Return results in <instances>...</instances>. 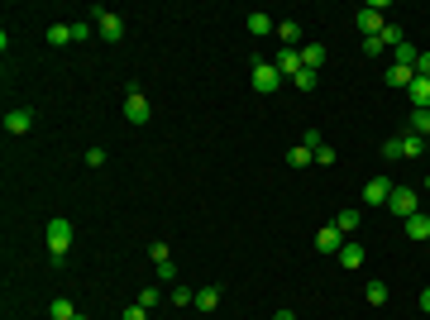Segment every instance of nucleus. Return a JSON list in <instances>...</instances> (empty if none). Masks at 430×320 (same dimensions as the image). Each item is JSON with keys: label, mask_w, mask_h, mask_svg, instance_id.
I'll return each mask as SVG.
<instances>
[{"label": "nucleus", "mask_w": 430, "mask_h": 320, "mask_svg": "<svg viewBox=\"0 0 430 320\" xmlns=\"http://www.w3.org/2000/svg\"><path fill=\"white\" fill-rule=\"evenodd\" d=\"M383 10H387V0H373V5H363L354 19H359V29H363V38H373V34H383Z\"/></svg>", "instance_id": "4"}, {"label": "nucleus", "mask_w": 430, "mask_h": 320, "mask_svg": "<svg viewBox=\"0 0 430 320\" xmlns=\"http://www.w3.org/2000/svg\"><path fill=\"white\" fill-rule=\"evenodd\" d=\"M383 158L397 163V158H402V139H387V144H383Z\"/></svg>", "instance_id": "29"}, {"label": "nucleus", "mask_w": 430, "mask_h": 320, "mask_svg": "<svg viewBox=\"0 0 430 320\" xmlns=\"http://www.w3.org/2000/svg\"><path fill=\"white\" fill-rule=\"evenodd\" d=\"M139 306H144V311H148V306H158V292H153V287H144V292H139Z\"/></svg>", "instance_id": "33"}, {"label": "nucleus", "mask_w": 430, "mask_h": 320, "mask_svg": "<svg viewBox=\"0 0 430 320\" xmlns=\"http://www.w3.org/2000/svg\"><path fill=\"white\" fill-rule=\"evenodd\" d=\"M302 67H306V72H321L325 67V48L321 43H302Z\"/></svg>", "instance_id": "12"}, {"label": "nucleus", "mask_w": 430, "mask_h": 320, "mask_svg": "<svg viewBox=\"0 0 430 320\" xmlns=\"http://www.w3.org/2000/svg\"><path fill=\"white\" fill-rule=\"evenodd\" d=\"M249 34H258V38H263V34H273V14L253 10V14H249Z\"/></svg>", "instance_id": "19"}, {"label": "nucleus", "mask_w": 430, "mask_h": 320, "mask_svg": "<svg viewBox=\"0 0 430 320\" xmlns=\"http://www.w3.org/2000/svg\"><path fill=\"white\" fill-rule=\"evenodd\" d=\"M316 163H321V168H330V163H335V148H330V144H321V148H316Z\"/></svg>", "instance_id": "31"}, {"label": "nucleus", "mask_w": 430, "mask_h": 320, "mask_svg": "<svg viewBox=\"0 0 430 320\" xmlns=\"http://www.w3.org/2000/svg\"><path fill=\"white\" fill-rule=\"evenodd\" d=\"M416 77H426V82H430V53H421V58H416Z\"/></svg>", "instance_id": "34"}, {"label": "nucleus", "mask_w": 430, "mask_h": 320, "mask_svg": "<svg viewBox=\"0 0 430 320\" xmlns=\"http://www.w3.org/2000/svg\"><path fill=\"white\" fill-rule=\"evenodd\" d=\"M172 277H177V268H172V258H168V263H158V282H172Z\"/></svg>", "instance_id": "32"}, {"label": "nucleus", "mask_w": 430, "mask_h": 320, "mask_svg": "<svg viewBox=\"0 0 430 320\" xmlns=\"http://www.w3.org/2000/svg\"><path fill=\"white\" fill-rule=\"evenodd\" d=\"M426 153V139L421 134H402V158H421Z\"/></svg>", "instance_id": "20"}, {"label": "nucleus", "mask_w": 430, "mask_h": 320, "mask_svg": "<svg viewBox=\"0 0 430 320\" xmlns=\"http://www.w3.org/2000/svg\"><path fill=\"white\" fill-rule=\"evenodd\" d=\"M48 43H53V48L72 43V24H48Z\"/></svg>", "instance_id": "22"}, {"label": "nucleus", "mask_w": 430, "mask_h": 320, "mask_svg": "<svg viewBox=\"0 0 430 320\" xmlns=\"http://www.w3.org/2000/svg\"><path fill=\"white\" fill-rule=\"evenodd\" d=\"M411 134H421L430 144V110H416V115H411Z\"/></svg>", "instance_id": "26"}, {"label": "nucleus", "mask_w": 430, "mask_h": 320, "mask_svg": "<svg viewBox=\"0 0 430 320\" xmlns=\"http://www.w3.org/2000/svg\"><path fill=\"white\" fill-rule=\"evenodd\" d=\"M273 320H297V316H292V311H278V316H273Z\"/></svg>", "instance_id": "37"}, {"label": "nucleus", "mask_w": 430, "mask_h": 320, "mask_svg": "<svg viewBox=\"0 0 430 320\" xmlns=\"http://www.w3.org/2000/svg\"><path fill=\"white\" fill-rule=\"evenodd\" d=\"M273 67H278V72H282V77H297V72H302V48H282V53H278V62H273Z\"/></svg>", "instance_id": "8"}, {"label": "nucleus", "mask_w": 430, "mask_h": 320, "mask_svg": "<svg viewBox=\"0 0 430 320\" xmlns=\"http://www.w3.org/2000/svg\"><path fill=\"white\" fill-rule=\"evenodd\" d=\"M316 249H321V253H339V249H344V234H339L335 225H325L321 234H316Z\"/></svg>", "instance_id": "10"}, {"label": "nucleus", "mask_w": 430, "mask_h": 320, "mask_svg": "<svg viewBox=\"0 0 430 320\" xmlns=\"http://www.w3.org/2000/svg\"><path fill=\"white\" fill-rule=\"evenodd\" d=\"M91 19H96L101 38H110V43H120V38H124V19H120V14H110L106 5H91Z\"/></svg>", "instance_id": "3"}, {"label": "nucleus", "mask_w": 430, "mask_h": 320, "mask_svg": "<svg viewBox=\"0 0 430 320\" xmlns=\"http://www.w3.org/2000/svg\"><path fill=\"white\" fill-rule=\"evenodd\" d=\"M368 301L383 306V301H387V282H368Z\"/></svg>", "instance_id": "27"}, {"label": "nucleus", "mask_w": 430, "mask_h": 320, "mask_svg": "<svg viewBox=\"0 0 430 320\" xmlns=\"http://www.w3.org/2000/svg\"><path fill=\"white\" fill-rule=\"evenodd\" d=\"M67 244H72V220L53 215V220H48V253H53V263L67 258Z\"/></svg>", "instance_id": "1"}, {"label": "nucleus", "mask_w": 430, "mask_h": 320, "mask_svg": "<svg viewBox=\"0 0 430 320\" xmlns=\"http://www.w3.org/2000/svg\"><path fill=\"white\" fill-rule=\"evenodd\" d=\"M407 91H411V106H416V110H430V82H426V77H416Z\"/></svg>", "instance_id": "16"}, {"label": "nucleus", "mask_w": 430, "mask_h": 320, "mask_svg": "<svg viewBox=\"0 0 430 320\" xmlns=\"http://www.w3.org/2000/svg\"><path fill=\"white\" fill-rule=\"evenodd\" d=\"M411 82H416V67H402V62L387 67V87H392V91H407Z\"/></svg>", "instance_id": "9"}, {"label": "nucleus", "mask_w": 430, "mask_h": 320, "mask_svg": "<svg viewBox=\"0 0 430 320\" xmlns=\"http://www.w3.org/2000/svg\"><path fill=\"white\" fill-rule=\"evenodd\" d=\"M124 320H148V311H144V306H139V301H134V306H129V311H124Z\"/></svg>", "instance_id": "35"}, {"label": "nucleus", "mask_w": 430, "mask_h": 320, "mask_svg": "<svg viewBox=\"0 0 430 320\" xmlns=\"http://www.w3.org/2000/svg\"><path fill=\"white\" fill-rule=\"evenodd\" d=\"M287 163H292V168H311V163H316V153H311L306 144H297V148L287 153Z\"/></svg>", "instance_id": "24"}, {"label": "nucleus", "mask_w": 430, "mask_h": 320, "mask_svg": "<svg viewBox=\"0 0 430 320\" xmlns=\"http://www.w3.org/2000/svg\"><path fill=\"white\" fill-rule=\"evenodd\" d=\"M172 301H177V306H196V292H192V287H172Z\"/></svg>", "instance_id": "28"}, {"label": "nucleus", "mask_w": 430, "mask_h": 320, "mask_svg": "<svg viewBox=\"0 0 430 320\" xmlns=\"http://www.w3.org/2000/svg\"><path fill=\"white\" fill-rule=\"evenodd\" d=\"M48 316H53V320H72V316H77V306H72L67 297H58V301L48 306Z\"/></svg>", "instance_id": "25"}, {"label": "nucleus", "mask_w": 430, "mask_h": 320, "mask_svg": "<svg viewBox=\"0 0 430 320\" xmlns=\"http://www.w3.org/2000/svg\"><path fill=\"white\" fill-rule=\"evenodd\" d=\"M387 196H392V182L387 177H368L363 182V201L368 206H387Z\"/></svg>", "instance_id": "7"}, {"label": "nucleus", "mask_w": 430, "mask_h": 320, "mask_svg": "<svg viewBox=\"0 0 430 320\" xmlns=\"http://www.w3.org/2000/svg\"><path fill=\"white\" fill-rule=\"evenodd\" d=\"M220 306V287H201L196 292V311H215Z\"/></svg>", "instance_id": "21"}, {"label": "nucleus", "mask_w": 430, "mask_h": 320, "mask_svg": "<svg viewBox=\"0 0 430 320\" xmlns=\"http://www.w3.org/2000/svg\"><path fill=\"white\" fill-rule=\"evenodd\" d=\"M387 211L397 215V220H411V215L421 211V196H416L411 187H392V196H387Z\"/></svg>", "instance_id": "2"}, {"label": "nucleus", "mask_w": 430, "mask_h": 320, "mask_svg": "<svg viewBox=\"0 0 430 320\" xmlns=\"http://www.w3.org/2000/svg\"><path fill=\"white\" fill-rule=\"evenodd\" d=\"M339 263H344V268H359V263H363V244L344 239V249H339Z\"/></svg>", "instance_id": "18"}, {"label": "nucleus", "mask_w": 430, "mask_h": 320, "mask_svg": "<svg viewBox=\"0 0 430 320\" xmlns=\"http://www.w3.org/2000/svg\"><path fill=\"white\" fill-rule=\"evenodd\" d=\"M378 38H383V48H402V43H407V34H402V24H397V19H387Z\"/></svg>", "instance_id": "15"}, {"label": "nucleus", "mask_w": 430, "mask_h": 320, "mask_svg": "<svg viewBox=\"0 0 430 320\" xmlns=\"http://www.w3.org/2000/svg\"><path fill=\"white\" fill-rule=\"evenodd\" d=\"M5 129H10V134H29V129H34V110H10V115H5Z\"/></svg>", "instance_id": "11"}, {"label": "nucleus", "mask_w": 430, "mask_h": 320, "mask_svg": "<svg viewBox=\"0 0 430 320\" xmlns=\"http://www.w3.org/2000/svg\"><path fill=\"white\" fill-rule=\"evenodd\" d=\"M335 229H339V234H344V239H349V234H354V229H359V211H354V206H344V211L335 215Z\"/></svg>", "instance_id": "17"}, {"label": "nucleus", "mask_w": 430, "mask_h": 320, "mask_svg": "<svg viewBox=\"0 0 430 320\" xmlns=\"http://www.w3.org/2000/svg\"><path fill=\"white\" fill-rule=\"evenodd\" d=\"M278 38H282L287 48H302V24H297V19H282V24H278Z\"/></svg>", "instance_id": "14"}, {"label": "nucleus", "mask_w": 430, "mask_h": 320, "mask_svg": "<svg viewBox=\"0 0 430 320\" xmlns=\"http://www.w3.org/2000/svg\"><path fill=\"white\" fill-rule=\"evenodd\" d=\"M421 311H426V316H430V287H426V292H421Z\"/></svg>", "instance_id": "36"}, {"label": "nucleus", "mask_w": 430, "mask_h": 320, "mask_svg": "<svg viewBox=\"0 0 430 320\" xmlns=\"http://www.w3.org/2000/svg\"><path fill=\"white\" fill-rule=\"evenodd\" d=\"M407 225V239H430V215L426 211H416L411 220H402Z\"/></svg>", "instance_id": "13"}, {"label": "nucleus", "mask_w": 430, "mask_h": 320, "mask_svg": "<svg viewBox=\"0 0 430 320\" xmlns=\"http://www.w3.org/2000/svg\"><path fill=\"white\" fill-rule=\"evenodd\" d=\"M124 119H129V124H148V101H144L139 87L124 91Z\"/></svg>", "instance_id": "6"}, {"label": "nucleus", "mask_w": 430, "mask_h": 320, "mask_svg": "<svg viewBox=\"0 0 430 320\" xmlns=\"http://www.w3.org/2000/svg\"><path fill=\"white\" fill-rule=\"evenodd\" d=\"M278 87H282V72H278L273 62L253 58V91H278Z\"/></svg>", "instance_id": "5"}, {"label": "nucleus", "mask_w": 430, "mask_h": 320, "mask_svg": "<svg viewBox=\"0 0 430 320\" xmlns=\"http://www.w3.org/2000/svg\"><path fill=\"white\" fill-rule=\"evenodd\" d=\"M426 192H430V172H426Z\"/></svg>", "instance_id": "38"}, {"label": "nucleus", "mask_w": 430, "mask_h": 320, "mask_svg": "<svg viewBox=\"0 0 430 320\" xmlns=\"http://www.w3.org/2000/svg\"><path fill=\"white\" fill-rule=\"evenodd\" d=\"M292 82H297V87H302V91H311V87H316V72H306V67H302V72H297V77H292Z\"/></svg>", "instance_id": "30"}, {"label": "nucleus", "mask_w": 430, "mask_h": 320, "mask_svg": "<svg viewBox=\"0 0 430 320\" xmlns=\"http://www.w3.org/2000/svg\"><path fill=\"white\" fill-rule=\"evenodd\" d=\"M416 58H421V48H411V43L392 48V62H402V67H416Z\"/></svg>", "instance_id": "23"}]
</instances>
